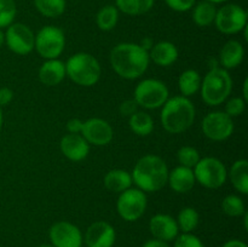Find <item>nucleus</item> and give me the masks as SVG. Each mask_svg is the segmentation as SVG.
I'll return each instance as SVG.
<instances>
[{
  "label": "nucleus",
  "mask_w": 248,
  "mask_h": 247,
  "mask_svg": "<svg viewBox=\"0 0 248 247\" xmlns=\"http://www.w3.org/2000/svg\"><path fill=\"white\" fill-rule=\"evenodd\" d=\"M138 110V104L136 103L135 99H126L120 104V114L124 116L130 118L132 114H135Z\"/></svg>",
  "instance_id": "obj_37"
},
{
  "label": "nucleus",
  "mask_w": 248,
  "mask_h": 247,
  "mask_svg": "<svg viewBox=\"0 0 248 247\" xmlns=\"http://www.w3.org/2000/svg\"><path fill=\"white\" fill-rule=\"evenodd\" d=\"M48 237L55 247H81L84 241L81 230L67 220H60L51 225Z\"/></svg>",
  "instance_id": "obj_13"
},
{
  "label": "nucleus",
  "mask_w": 248,
  "mask_h": 247,
  "mask_svg": "<svg viewBox=\"0 0 248 247\" xmlns=\"http://www.w3.org/2000/svg\"><path fill=\"white\" fill-rule=\"evenodd\" d=\"M232 90V79L224 68H211L201 80V97L207 106L216 107L223 104Z\"/></svg>",
  "instance_id": "obj_5"
},
{
  "label": "nucleus",
  "mask_w": 248,
  "mask_h": 247,
  "mask_svg": "<svg viewBox=\"0 0 248 247\" xmlns=\"http://www.w3.org/2000/svg\"><path fill=\"white\" fill-rule=\"evenodd\" d=\"M119 12L128 16H140L149 12L154 6V0H115Z\"/></svg>",
  "instance_id": "obj_27"
},
{
  "label": "nucleus",
  "mask_w": 248,
  "mask_h": 247,
  "mask_svg": "<svg viewBox=\"0 0 248 247\" xmlns=\"http://www.w3.org/2000/svg\"><path fill=\"white\" fill-rule=\"evenodd\" d=\"M230 182L239 193L248 194V161L246 159L236 160L229 171Z\"/></svg>",
  "instance_id": "obj_23"
},
{
  "label": "nucleus",
  "mask_w": 248,
  "mask_h": 247,
  "mask_svg": "<svg viewBox=\"0 0 248 247\" xmlns=\"http://www.w3.org/2000/svg\"><path fill=\"white\" fill-rule=\"evenodd\" d=\"M201 77L195 69H186L179 75L178 89L182 96L191 97L200 91Z\"/></svg>",
  "instance_id": "obj_24"
},
{
  "label": "nucleus",
  "mask_w": 248,
  "mask_h": 247,
  "mask_svg": "<svg viewBox=\"0 0 248 247\" xmlns=\"http://www.w3.org/2000/svg\"><path fill=\"white\" fill-rule=\"evenodd\" d=\"M110 65L114 72L126 80L142 77L149 67V52L140 44L121 43L110 51Z\"/></svg>",
  "instance_id": "obj_1"
},
{
  "label": "nucleus",
  "mask_w": 248,
  "mask_h": 247,
  "mask_svg": "<svg viewBox=\"0 0 248 247\" xmlns=\"http://www.w3.org/2000/svg\"><path fill=\"white\" fill-rule=\"evenodd\" d=\"M5 44V33L4 31L0 29V48H1V46Z\"/></svg>",
  "instance_id": "obj_44"
},
{
  "label": "nucleus",
  "mask_w": 248,
  "mask_h": 247,
  "mask_svg": "<svg viewBox=\"0 0 248 247\" xmlns=\"http://www.w3.org/2000/svg\"><path fill=\"white\" fill-rule=\"evenodd\" d=\"M149 230L153 237L161 241H173L179 235V228L177 220L170 215L157 213L149 220Z\"/></svg>",
  "instance_id": "obj_16"
},
{
  "label": "nucleus",
  "mask_w": 248,
  "mask_h": 247,
  "mask_svg": "<svg viewBox=\"0 0 248 247\" xmlns=\"http://www.w3.org/2000/svg\"><path fill=\"white\" fill-rule=\"evenodd\" d=\"M65 74L74 84L91 87L101 79L102 68L91 53L79 52L70 56L65 62Z\"/></svg>",
  "instance_id": "obj_4"
},
{
  "label": "nucleus",
  "mask_w": 248,
  "mask_h": 247,
  "mask_svg": "<svg viewBox=\"0 0 248 247\" xmlns=\"http://www.w3.org/2000/svg\"><path fill=\"white\" fill-rule=\"evenodd\" d=\"M104 186L108 189L109 191L113 193H123V191L127 190L132 186V177H131L130 172L126 170L121 169H114L107 172L104 176Z\"/></svg>",
  "instance_id": "obj_22"
},
{
  "label": "nucleus",
  "mask_w": 248,
  "mask_h": 247,
  "mask_svg": "<svg viewBox=\"0 0 248 247\" xmlns=\"http://www.w3.org/2000/svg\"><path fill=\"white\" fill-rule=\"evenodd\" d=\"M150 61L160 67H170L178 60V48L173 43L160 41L149 50Z\"/></svg>",
  "instance_id": "obj_21"
},
{
  "label": "nucleus",
  "mask_w": 248,
  "mask_h": 247,
  "mask_svg": "<svg viewBox=\"0 0 248 247\" xmlns=\"http://www.w3.org/2000/svg\"><path fill=\"white\" fill-rule=\"evenodd\" d=\"M65 77V63L58 58L46 60L39 69V80L41 84L48 87L60 85Z\"/></svg>",
  "instance_id": "obj_19"
},
{
  "label": "nucleus",
  "mask_w": 248,
  "mask_h": 247,
  "mask_svg": "<svg viewBox=\"0 0 248 247\" xmlns=\"http://www.w3.org/2000/svg\"><path fill=\"white\" fill-rule=\"evenodd\" d=\"M245 217V219H244V223H245V229L246 230H248V213L247 212H245L244 215H242Z\"/></svg>",
  "instance_id": "obj_45"
},
{
  "label": "nucleus",
  "mask_w": 248,
  "mask_h": 247,
  "mask_svg": "<svg viewBox=\"0 0 248 247\" xmlns=\"http://www.w3.org/2000/svg\"><path fill=\"white\" fill-rule=\"evenodd\" d=\"M84 240L87 247H113L116 232L110 223L97 220L87 228Z\"/></svg>",
  "instance_id": "obj_15"
},
{
  "label": "nucleus",
  "mask_w": 248,
  "mask_h": 247,
  "mask_svg": "<svg viewBox=\"0 0 248 247\" xmlns=\"http://www.w3.org/2000/svg\"><path fill=\"white\" fill-rule=\"evenodd\" d=\"M80 135L86 139L89 144L104 147V145H108L113 139L114 130L107 120L101 118H91L84 121Z\"/></svg>",
  "instance_id": "obj_14"
},
{
  "label": "nucleus",
  "mask_w": 248,
  "mask_h": 247,
  "mask_svg": "<svg viewBox=\"0 0 248 247\" xmlns=\"http://www.w3.org/2000/svg\"><path fill=\"white\" fill-rule=\"evenodd\" d=\"M14 99V92L9 87H1L0 89V107H5L10 104Z\"/></svg>",
  "instance_id": "obj_39"
},
{
  "label": "nucleus",
  "mask_w": 248,
  "mask_h": 247,
  "mask_svg": "<svg viewBox=\"0 0 248 247\" xmlns=\"http://www.w3.org/2000/svg\"><path fill=\"white\" fill-rule=\"evenodd\" d=\"M225 103L224 113L228 114L230 118H236L244 114L245 108H246V101L241 97H232V98L227 99Z\"/></svg>",
  "instance_id": "obj_34"
},
{
  "label": "nucleus",
  "mask_w": 248,
  "mask_h": 247,
  "mask_svg": "<svg viewBox=\"0 0 248 247\" xmlns=\"http://www.w3.org/2000/svg\"><path fill=\"white\" fill-rule=\"evenodd\" d=\"M222 210L229 217H241L246 212L245 202L239 195H227L222 201Z\"/></svg>",
  "instance_id": "obj_31"
},
{
  "label": "nucleus",
  "mask_w": 248,
  "mask_h": 247,
  "mask_svg": "<svg viewBox=\"0 0 248 247\" xmlns=\"http://www.w3.org/2000/svg\"><path fill=\"white\" fill-rule=\"evenodd\" d=\"M17 14L15 0H0V29L7 28L14 23Z\"/></svg>",
  "instance_id": "obj_33"
},
{
  "label": "nucleus",
  "mask_w": 248,
  "mask_h": 247,
  "mask_svg": "<svg viewBox=\"0 0 248 247\" xmlns=\"http://www.w3.org/2000/svg\"><path fill=\"white\" fill-rule=\"evenodd\" d=\"M39 247H55V246H52V245H41V246Z\"/></svg>",
  "instance_id": "obj_48"
},
{
  "label": "nucleus",
  "mask_w": 248,
  "mask_h": 247,
  "mask_svg": "<svg viewBox=\"0 0 248 247\" xmlns=\"http://www.w3.org/2000/svg\"><path fill=\"white\" fill-rule=\"evenodd\" d=\"M247 11L237 4H225L217 9L215 24L223 34L232 35L244 31L247 26Z\"/></svg>",
  "instance_id": "obj_10"
},
{
  "label": "nucleus",
  "mask_w": 248,
  "mask_h": 247,
  "mask_svg": "<svg viewBox=\"0 0 248 247\" xmlns=\"http://www.w3.org/2000/svg\"><path fill=\"white\" fill-rule=\"evenodd\" d=\"M207 1H210V2H212V4H223V2H225V1H228V0H207Z\"/></svg>",
  "instance_id": "obj_46"
},
{
  "label": "nucleus",
  "mask_w": 248,
  "mask_h": 247,
  "mask_svg": "<svg viewBox=\"0 0 248 247\" xmlns=\"http://www.w3.org/2000/svg\"><path fill=\"white\" fill-rule=\"evenodd\" d=\"M82 125H84V121L80 120V119H70L67 123V131L69 133H81Z\"/></svg>",
  "instance_id": "obj_38"
},
{
  "label": "nucleus",
  "mask_w": 248,
  "mask_h": 247,
  "mask_svg": "<svg viewBox=\"0 0 248 247\" xmlns=\"http://www.w3.org/2000/svg\"><path fill=\"white\" fill-rule=\"evenodd\" d=\"M202 132L208 139L222 142L234 132V121L224 111H212L202 119Z\"/></svg>",
  "instance_id": "obj_12"
},
{
  "label": "nucleus",
  "mask_w": 248,
  "mask_h": 247,
  "mask_svg": "<svg viewBox=\"0 0 248 247\" xmlns=\"http://www.w3.org/2000/svg\"><path fill=\"white\" fill-rule=\"evenodd\" d=\"M128 126L135 135L145 137L154 131V120L145 111L137 110L128 118Z\"/></svg>",
  "instance_id": "obj_25"
},
{
  "label": "nucleus",
  "mask_w": 248,
  "mask_h": 247,
  "mask_svg": "<svg viewBox=\"0 0 248 247\" xmlns=\"http://www.w3.org/2000/svg\"><path fill=\"white\" fill-rule=\"evenodd\" d=\"M119 21V10L114 5H106L102 7L96 16V23L103 31H113Z\"/></svg>",
  "instance_id": "obj_28"
},
{
  "label": "nucleus",
  "mask_w": 248,
  "mask_h": 247,
  "mask_svg": "<svg viewBox=\"0 0 248 247\" xmlns=\"http://www.w3.org/2000/svg\"><path fill=\"white\" fill-rule=\"evenodd\" d=\"M140 45L142 46V47L144 48V50H147L148 52H149V50H150V48L153 47V45H154V44H153V40H152V39L145 38V39H143L142 43H140Z\"/></svg>",
  "instance_id": "obj_42"
},
{
  "label": "nucleus",
  "mask_w": 248,
  "mask_h": 247,
  "mask_svg": "<svg viewBox=\"0 0 248 247\" xmlns=\"http://www.w3.org/2000/svg\"><path fill=\"white\" fill-rule=\"evenodd\" d=\"M170 92L166 84L157 79H144L138 82L133 93V99L138 107L144 109L161 108L167 99Z\"/></svg>",
  "instance_id": "obj_6"
},
{
  "label": "nucleus",
  "mask_w": 248,
  "mask_h": 247,
  "mask_svg": "<svg viewBox=\"0 0 248 247\" xmlns=\"http://www.w3.org/2000/svg\"><path fill=\"white\" fill-rule=\"evenodd\" d=\"M148 200L144 191L131 186L127 190L119 194L116 201V211L126 222H136L144 215Z\"/></svg>",
  "instance_id": "obj_9"
},
{
  "label": "nucleus",
  "mask_w": 248,
  "mask_h": 247,
  "mask_svg": "<svg viewBox=\"0 0 248 247\" xmlns=\"http://www.w3.org/2000/svg\"><path fill=\"white\" fill-rule=\"evenodd\" d=\"M170 188L177 194H186L194 188L196 181L194 176L193 169L184 166L174 167L172 171L169 172V178H167Z\"/></svg>",
  "instance_id": "obj_18"
},
{
  "label": "nucleus",
  "mask_w": 248,
  "mask_h": 247,
  "mask_svg": "<svg viewBox=\"0 0 248 247\" xmlns=\"http://www.w3.org/2000/svg\"><path fill=\"white\" fill-rule=\"evenodd\" d=\"M247 87H248V79H245V81H244V99L245 101H248Z\"/></svg>",
  "instance_id": "obj_43"
},
{
  "label": "nucleus",
  "mask_w": 248,
  "mask_h": 247,
  "mask_svg": "<svg viewBox=\"0 0 248 247\" xmlns=\"http://www.w3.org/2000/svg\"><path fill=\"white\" fill-rule=\"evenodd\" d=\"M173 247H205L203 242L191 232H182L174 239Z\"/></svg>",
  "instance_id": "obj_35"
},
{
  "label": "nucleus",
  "mask_w": 248,
  "mask_h": 247,
  "mask_svg": "<svg viewBox=\"0 0 248 247\" xmlns=\"http://www.w3.org/2000/svg\"><path fill=\"white\" fill-rule=\"evenodd\" d=\"M143 247H171L169 245V242L161 241V240L157 239H150L143 245Z\"/></svg>",
  "instance_id": "obj_40"
},
{
  "label": "nucleus",
  "mask_w": 248,
  "mask_h": 247,
  "mask_svg": "<svg viewBox=\"0 0 248 247\" xmlns=\"http://www.w3.org/2000/svg\"><path fill=\"white\" fill-rule=\"evenodd\" d=\"M222 247H248L246 242L241 241V240H237V239H232L229 240V241L225 242Z\"/></svg>",
  "instance_id": "obj_41"
},
{
  "label": "nucleus",
  "mask_w": 248,
  "mask_h": 247,
  "mask_svg": "<svg viewBox=\"0 0 248 247\" xmlns=\"http://www.w3.org/2000/svg\"><path fill=\"white\" fill-rule=\"evenodd\" d=\"M195 181L207 189H218L225 184L228 171L219 159L213 156L201 157L193 169Z\"/></svg>",
  "instance_id": "obj_7"
},
{
  "label": "nucleus",
  "mask_w": 248,
  "mask_h": 247,
  "mask_svg": "<svg viewBox=\"0 0 248 247\" xmlns=\"http://www.w3.org/2000/svg\"><path fill=\"white\" fill-rule=\"evenodd\" d=\"M217 7L215 4L203 0L198 2L193 7V21L199 27H208L215 23Z\"/></svg>",
  "instance_id": "obj_26"
},
{
  "label": "nucleus",
  "mask_w": 248,
  "mask_h": 247,
  "mask_svg": "<svg viewBox=\"0 0 248 247\" xmlns=\"http://www.w3.org/2000/svg\"><path fill=\"white\" fill-rule=\"evenodd\" d=\"M200 159L199 150L196 148L190 147V145H184V147L179 148L178 152H177V160H178L181 166L194 169Z\"/></svg>",
  "instance_id": "obj_32"
},
{
  "label": "nucleus",
  "mask_w": 248,
  "mask_h": 247,
  "mask_svg": "<svg viewBox=\"0 0 248 247\" xmlns=\"http://www.w3.org/2000/svg\"><path fill=\"white\" fill-rule=\"evenodd\" d=\"M1 126H2V110H1V107H0V130H1Z\"/></svg>",
  "instance_id": "obj_47"
},
{
  "label": "nucleus",
  "mask_w": 248,
  "mask_h": 247,
  "mask_svg": "<svg viewBox=\"0 0 248 247\" xmlns=\"http://www.w3.org/2000/svg\"><path fill=\"white\" fill-rule=\"evenodd\" d=\"M169 167L162 157L148 154L136 162L132 170V182L144 193H155L164 188L169 178Z\"/></svg>",
  "instance_id": "obj_2"
},
{
  "label": "nucleus",
  "mask_w": 248,
  "mask_h": 247,
  "mask_svg": "<svg viewBox=\"0 0 248 247\" xmlns=\"http://www.w3.org/2000/svg\"><path fill=\"white\" fill-rule=\"evenodd\" d=\"M245 57L244 45L239 40H229L222 46L219 52V63L222 68L229 70L239 67Z\"/></svg>",
  "instance_id": "obj_20"
},
{
  "label": "nucleus",
  "mask_w": 248,
  "mask_h": 247,
  "mask_svg": "<svg viewBox=\"0 0 248 247\" xmlns=\"http://www.w3.org/2000/svg\"><path fill=\"white\" fill-rule=\"evenodd\" d=\"M5 43L14 53L26 56L34 50L35 35L27 24L14 22L7 27L5 33Z\"/></svg>",
  "instance_id": "obj_11"
},
{
  "label": "nucleus",
  "mask_w": 248,
  "mask_h": 247,
  "mask_svg": "<svg viewBox=\"0 0 248 247\" xmlns=\"http://www.w3.org/2000/svg\"><path fill=\"white\" fill-rule=\"evenodd\" d=\"M65 47V36L61 28L45 26L35 35L34 48L45 60H56L62 55Z\"/></svg>",
  "instance_id": "obj_8"
},
{
  "label": "nucleus",
  "mask_w": 248,
  "mask_h": 247,
  "mask_svg": "<svg viewBox=\"0 0 248 247\" xmlns=\"http://www.w3.org/2000/svg\"><path fill=\"white\" fill-rule=\"evenodd\" d=\"M62 154L70 161H81L90 153V144L80 133H67L60 143Z\"/></svg>",
  "instance_id": "obj_17"
},
{
  "label": "nucleus",
  "mask_w": 248,
  "mask_h": 247,
  "mask_svg": "<svg viewBox=\"0 0 248 247\" xmlns=\"http://www.w3.org/2000/svg\"><path fill=\"white\" fill-rule=\"evenodd\" d=\"M177 224L182 232H191L198 228L200 223V215L193 207H184L177 217Z\"/></svg>",
  "instance_id": "obj_30"
},
{
  "label": "nucleus",
  "mask_w": 248,
  "mask_h": 247,
  "mask_svg": "<svg viewBox=\"0 0 248 247\" xmlns=\"http://www.w3.org/2000/svg\"><path fill=\"white\" fill-rule=\"evenodd\" d=\"M196 110L193 102L184 96H174L161 107L162 127L172 135L183 133L193 126Z\"/></svg>",
  "instance_id": "obj_3"
},
{
  "label": "nucleus",
  "mask_w": 248,
  "mask_h": 247,
  "mask_svg": "<svg viewBox=\"0 0 248 247\" xmlns=\"http://www.w3.org/2000/svg\"><path fill=\"white\" fill-rule=\"evenodd\" d=\"M34 6L43 16L57 18L65 11V0H34Z\"/></svg>",
  "instance_id": "obj_29"
},
{
  "label": "nucleus",
  "mask_w": 248,
  "mask_h": 247,
  "mask_svg": "<svg viewBox=\"0 0 248 247\" xmlns=\"http://www.w3.org/2000/svg\"><path fill=\"white\" fill-rule=\"evenodd\" d=\"M167 6L177 12H186L195 5L196 0H165Z\"/></svg>",
  "instance_id": "obj_36"
}]
</instances>
